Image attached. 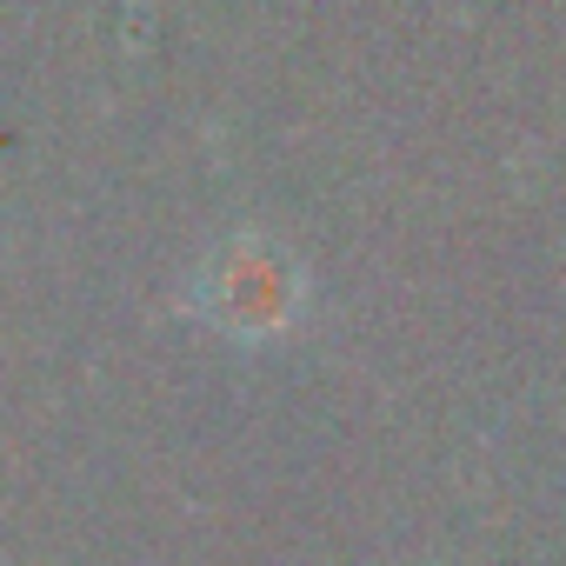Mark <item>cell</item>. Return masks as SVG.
I'll return each instance as SVG.
<instances>
[{
  "instance_id": "cell-1",
  "label": "cell",
  "mask_w": 566,
  "mask_h": 566,
  "mask_svg": "<svg viewBox=\"0 0 566 566\" xmlns=\"http://www.w3.org/2000/svg\"><path fill=\"white\" fill-rule=\"evenodd\" d=\"M207 280H213V321L227 327H287L294 294H301V273L260 240L227 247Z\"/></svg>"
}]
</instances>
